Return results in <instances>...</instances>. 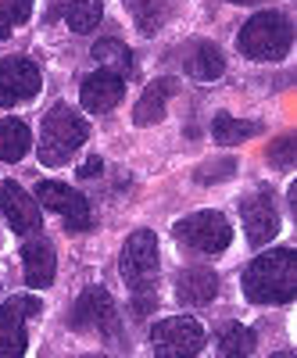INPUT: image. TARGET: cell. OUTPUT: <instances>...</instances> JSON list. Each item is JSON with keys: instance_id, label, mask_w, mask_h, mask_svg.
Returning a JSON list of instances; mask_svg holds the SVG:
<instances>
[{"instance_id": "4316f807", "label": "cell", "mask_w": 297, "mask_h": 358, "mask_svg": "<svg viewBox=\"0 0 297 358\" xmlns=\"http://www.w3.org/2000/svg\"><path fill=\"white\" fill-rule=\"evenodd\" d=\"M104 165H101V158H90V162H86L82 169H79V179H90V176H97Z\"/></svg>"}, {"instance_id": "ac0fdd59", "label": "cell", "mask_w": 297, "mask_h": 358, "mask_svg": "<svg viewBox=\"0 0 297 358\" xmlns=\"http://www.w3.org/2000/svg\"><path fill=\"white\" fill-rule=\"evenodd\" d=\"M33 147V133L22 118H0V162H22Z\"/></svg>"}, {"instance_id": "30bf717a", "label": "cell", "mask_w": 297, "mask_h": 358, "mask_svg": "<svg viewBox=\"0 0 297 358\" xmlns=\"http://www.w3.org/2000/svg\"><path fill=\"white\" fill-rule=\"evenodd\" d=\"M36 204L40 208H50V212H57L65 219L68 229H90L94 226V215H90V201H86L79 190L57 183V179H43V183L36 187Z\"/></svg>"}, {"instance_id": "8992f818", "label": "cell", "mask_w": 297, "mask_h": 358, "mask_svg": "<svg viewBox=\"0 0 297 358\" xmlns=\"http://www.w3.org/2000/svg\"><path fill=\"white\" fill-rule=\"evenodd\" d=\"M151 348L158 358H197L204 351V326L190 315H168L154 322Z\"/></svg>"}, {"instance_id": "2e32d148", "label": "cell", "mask_w": 297, "mask_h": 358, "mask_svg": "<svg viewBox=\"0 0 297 358\" xmlns=\"http://www.w3.org/2000/svg\"><path fill=\"white\" fill-rule=\"evenodd\" d=\"M175 79H154V83H147V90H143V97L136 101V108H133V122L136 126H154V122H161L165 118V104L172 101V94H175Z\"/></svg>"}, {"instance_id": "d4e9b609", "label": "cell", "mask_w": 297, "mask_h": 358, "mask_svg": "<svg viewBox=\"0 0 297 358\" xmlns=\"http://www.w3.org/2000/svg\"><path fill=\"white\" fill-rule=\"evenodd\" d=\"M294 162H297V136L287 133V136H280V140L269 147V165H276V169H294Z\"/></svg>"}, {"instance_id": "484cf974", "label": "cell", "mask_w": 297, "mask_h": 358, "mask_svg": "<svg viewBox=\"0 0 297 358\" xmlns=\"http://www.w3.org/2000/svg\"><path fill=\"white\" fill-rule=\"evenodd\" d=\"M236 172V162L233 158H219V162H204L197 169V183H222V179H229Z\"/></svg>"}, {"instance_id": "7a4b0ae2", "label": "cell", "mask_w": 297, "mask_h": 358, "mask_svg": "<svg viewBox=\"0 0 297 358\" xmlns=\"http://www.w3.org/2000/svg\"><path fill=\"white\" fill-rule=\"evenodd\" d=\"M90 136V122L68 104H54L43 118V129H40V165L57 169L65 165L79 147Z\"/></svg>"}, {"instance_id": "cb8c5ba5", "label": "cell", "mask_w": 297, "mask_h": 358, "mask_svg": "<svg viewBox=\"0 0 297 358\" xmlns=\"http://www.w3.org/2000/svg\"><path fill=\"white\" fill-rule=\"evenodd\" d=\"M126 8L133 11L140 33H158L161 22H165V8L161 0H126Z\"/></svg>"}, {"instance_id": "52a82bcc", "label": "cell", "mask_w": 297, "mask_h": 358, "mask_svg": "<svg viewBox=\"0 0 297 358\" xmlns=\"http://www.w3.org/2000/svg\"><path fill=\"white\" fill-rule=\"evenodd\" d=\"M72 326L79 334H101L104 341L118 337V308L115 297L104 287H90L79 294V301L72 308Z\"/></svg>"}, {"instance_id": "7c38bea8", "label": "cell", "mask_w": 297, "mask_h": 358, "mask_svg": "<svg viewBox=\"0 0 297 358\" xmlns=\"http://www.w3.org/2000/svg\"><path fill=\"white\" fill-rule=\"evenodd\" d=\"M240 219H244V229H247V241L254 248H265L280 233V212L273 204V194H251L240 201Z\"/></svg>"}, {"instance_id": "f1b7e54d", "label": "cell", "mask_w": 297, "mask_h": 358, "mask_svg": "<svg viewBox=\"0 0 297 358\" xmlns=\"http://www.w3.org/2000/svg\"><path fill=\"white\" fill-rule=\"evenodd\" d=\"M233 4H258V0H233Z\"/></svg>"}, {"instance_id": "3957f363", "label": "cell", "mask_w": 297, "mask_h": 358, "mask_svg": "<svg viewBox=\"0 0 297 358\" xmlns=\"http://www.w3.org/2000/svg\"><path fill=\"white\" fill-rule=\"evenodd\" d=\"M236 47H240L244 57H254V62H283L294 47V25L280 11H261L251 22H244Z\"/></svg>"}, {"instance_id": "f546056e", "label": "cell", "mask_w": 297, "mask_h": 358, "mask_svg": "<svg viewBox=\"0 0 297 358\" xmlns=\"http://www.w3.org/2000/svg\"><path fill=\"white\" fill-rule=\"evenodd\" d=\"M86 358H104V355H86Z\"/></svg>"}, {"instance_id": "6da1fadb", "label": "cell", "mask_w": 297, "mask_h": 358, "mask_svg": "<svg viewBox=\"0 0 297 358\" xmlns=\"http://www.w3.org/2000/svg\"><path fill=\"white\" fill-rule=\"evenodd\" d=\"M244 294L254 305H290L297 297V251L273 248L244 268Z\"/></svg>"}, {"instance_id": "e0dca14e", "label": "cell", "mask_w": 297, "mask_h": 358, "mask_svg": "<svg viewBox=\"0 0 297 358\" xmlns=\"http://www.w3.org/2000/svg\"><path fill=\"white\" fill-rule=\"evenodd\" d=\"M183 69H187V76L197 79V83H215V79L226 72V57H222V50H219L215 43H197V47H190Z\"/></svg>"}, {"instance_id": "277c9868", "label": "cell", "mask_w": 297, "mask_h": 358, "mask_svg": "<svg viewBox=\"0 0 297 358\" xmlns=\"http://www.w3.org/2000/svg\"><path fill=\"white\" fill-rule=\"evenodd\" d=\"M122 280L129 283L133 294H154L158 283V268H161V255H158V236L151 229H136L118 258Z\"/></svg>"}, {"instance_id": "9a60e30c", "label": "cell", "mask_w": 297, "mask_h": 358, "mask_svg": "<svg viewBox=\"0 0 297 358\" xmlns=\"http://www.w3.org/2000/svg\"><path fill=\"white\" fill-rule=\"evenodd\" d=\"M219 294V276L204 265H194V268H183L180 280H175V297L190 308H201V305H212Z\"/></svg>"}, {"instance_id": "4fadbf2b", "label": "cell", "mask_w": 297, "mask_h": 358, "mask_svg": "<svg viewBox=\"0 0 297 358\" xmlns=\"http://www.w3.org/2000/svg\"><path fill=\"white\" fill-rule=\"evenodd\" d=\"M126 94V79L122 76H115V72H94V76H86L82 86H79V101L86 111H94V115H104L111 111L118 101H122Z\"/></svg>"}, {"instance_id": "7402d4cb", "label": "cell", "mask_w": 297, "mask_h": 358, "mask_svg": "<svg viewBox=\"0 0 297 358\" xmlns=\"http://www.w3.org/2000/svg\"><path fill=\"white\" fill-rule=\"evenodd\" d=\"M101 18H104L101 0H72V4L65 8V22H68V29H75V33H94V29L101 25Z\"/></svg>"}, {"instance_id": "ffe728a7", "label": "cell", "mask_w": 297, "mask_h": 358, "mask_svg": "<svg viewBox=\"0 0 297 358\" xmlns=\"http://www.w3.org/2000/svg\"><path fill=\"white\" fill-rule=\"evenodd\" d=\"M258 348V334L251 326L229 322L219 334V358H251V351Z\"/></svg>"}, {"instance_id": "5bb4252c", "label": "cell", "mask_w": 297, "mask_h": 358, "mask_svg": "<svg viewBox=\"0 0 297 358\" xmlns=\"http://www.w3.org/2000/svg\"><path fill=\"white\" fill-rule=\"evenodd\" d=\"M22 273H25V283L33 290H43L54 283V273H57V258H54V248L50 241H43V236H33L25 248H22Z\"/></svg>"}, {"instance_id": "ba28073f", "label": "cell", "mask_w": 297, "mask_h": 358, "mask_svg": "<svg viewBox=\"0 0 297 358\" xmlns=\"http://www.w3.org/2000/svg\"><path fill=\"white\" fill-rule=\"evenodd\" d=\"M40 315V301L33 294H15L0 305V358H25L29 330L25 319Z\"/></svg>"}, {"instance_id": "83f0119b", "label": "cell", "mask_w": 297, "mask_h": 358, "mask_svg": "<svg viewBox=\"0 0 297 358\" xmlns=\"http://www.w3.org/2000/svg\"><path fill=\"white\" fill-rule=\"evenodd\" d=\"M273 358H294V351H276Z\"/></svg>"}, {"instance_id": "44dd1931", "label": "cell", "mask_w": 297, "mask_h": 358, "mask_svg": "<svg viewBox=\"0 0 297 358\" xmlns=\"http://www.w3.org/2000/svg\"><path fill=\"white\" fill-rule=\"evenodd\" d=\"M258 133H261V122H244V118H233V115H215V122H212V136L222 147L244 143V140H251Z\"/></svg>"}, {"instance_id": "603a6c76", "label": "cell", "mask_w": 297, "mask_h": 358, "mask_svg": "<svg viewBox=\"0 0 297 358\" xmlns=\"http://www.w3.org/2000/svg\"><path fill=\"white\" fill-rule=\"evenodd\" d=\"M29 18H33V0H0V40H8Z\"/></svg>"}, {"instance_id": "5b68a950", "label": "cell", "mask_w": 297, "mask_h": 358, "mask_svg": "<svg viewBox=\"0 0 297 358\" xmlns=\"http://www.w3.org/2000/svg\"><path fill=\"white\" fill-rule=\"evenodd\" d=\"M175 241L197 255H222L233 241V226L222 212H194L172 226Z\"/></svg>"}, {"instance_id": "8fae6325", "label": "cell", "mask_w": 297, "mask_h": 358, "mask_svg": "<svg viewBox=\"0 0 297 358\" xmlns=\"http://www.w3.org/2000/svg\"><path fill=\"white\" fill-rule=\"evenodd\" d=\"M0 212H4L8 226L18 236H40L43 233V215H40V204L29 197L15 179H4L0 183Z\"/></svg>"}, {"instance_id": "d6986e66", "label": "cell", "mask_w": 297, "mask_h": 358, "mask_svg": "<svg viewBox=\"0 0 297 358\" xmlns=\"http://www.w3.org/2000/svg\"><path fill=\"white\" fill-rule=\"evenodd\" d=\"M90 54H94L97 65H104V72H115V76H129L133 72V50L122 40H115V36L97 40Z\"/></svg>"}, {"instance_id": "9c48e42d", "label": "cell", "mask_w": 297, "mask_h": 358, "mask_svg": "<svg viewBox=\"0 0 297 358\" xmlns=\"http://www.w3.org/2000/svg\"><path fill=\"white\" fill-rule=\"evenodd\" d=\"M43 90V72L29 57H0V108L29 104Z\"/></svg>"}]
</instances>
